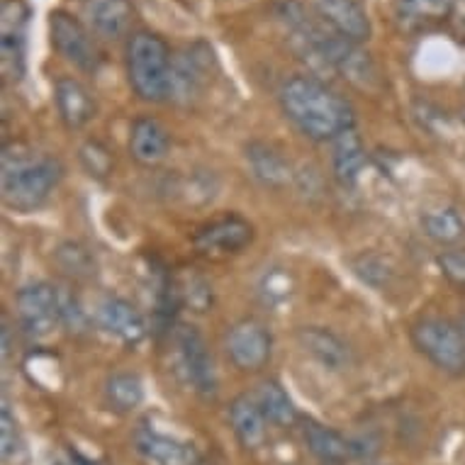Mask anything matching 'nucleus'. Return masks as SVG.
Wrapping results in <instances>:
<instances>
[{"label":"nucleus","mask_w":465,"mask_h":465,"mask_svg":"<svg viewBox=\"0 0 465 465\" xmlns=\"http://www.w3.org/2000/svg\"><path fill=\"white\" fill-rule=\"evenodd\" d=\"M59 317H62V327H66L74 334H84L88 329V314L81 307L76 295H71L69 290L59 288Z\"/></svg>","instance_id":"7c9ffc66"},{"label":"nucleus","mask_w":465,"mask_h":465,"mask_svg":"<svg viewBox=\"0 0 465 465\" xmlns=\"http://www.w3.org/2000/svg\"><path fill=\"white\" fill-rule=\"evenodd\" d=\"M78 159H81L84 168L88 171V176L98 178V181L113 173V153L107 152L105 144H100L95 139H88V142L81 144Z\"/></svg>","instance_id":"c85d7f7f"},{"label":"nucleus","mask_w":465,"mask_h":465,"mask_svg":"<svg viewBox=\"0 0 465 465\" xmlns=\"http://www.w3.org/2000/svg\"><path fill=\"white\" fill-rule=\"evenodd\" d=\"M95 322L103 331L114 336L117 341L127 343V346H137V343L144 341V314L139 312L130 300L117 298V295L103 298L98 302V310H95Z\"/></svg>","instance_id":"9b49d317"},{"label":"nucleus","mask_w":465,"mask_h":465,"mask_svg":"<svg viewBox=\"0 0 465 465\" xmlns=\"http://www.w3.org/2000/svg\"><path fill=\"white\" fill-rule=\"evenodd\" d=\"M436 263H439V271L450 285L465 290V246H449L443 249L439 256H436Z\"/></svg>","instance_id":"2f4dec72"},{"label":"nucleus","mask_w":465,"mask_h":465,"mask_svg":"<svg viewBox=\"0 0 465 465\" xmlns=\"http://www.w3.org/2000/svg\"><path fill=\"white\" fill-rule=\"evenodd\" d=\"M450 17H453V23H456L458 32H460L465 39V0H456V5H453V13H450Z\"/></svg>","instance_id":"c9c22d12"},{"label":"nucleus","mask_w":465,"mask_h":465,"mask_svg":"<svg viewBox=\"0 0 465 465\" xmlns=\"http://www.w3.org/2000/svg\"><path fill=\"white\" fill-rule=\"evenodd\" d=\"M54 103H56V113L62 117V123L69 130H84L98 113L91 91L71 76H62L54 84Z\"/></svg>","instance_id":"a211bd4d"},{"label":"nucleus","mask_w":465,"mask_h":465,"mask_svg":"<svg viewBox=\"0 0 465 465\" xmlns=\"http://www.w3.org/2000/svg\"><path fill=\"white\" fill-rule=\"evenodd\" d=\"M171 152L166 127L153 117H137L130 130V153L139 166H159Z\"/></svg>","instance_id":"6ab92c4d"},{"label":"nucleus","mask_w":465,"mask_h":465,"mask_svg":"<svg viewBox=\"0 0 465 465\" xmlns=\"http://www.w3.org/2000/svg\"><path fill=\"white\" fill-rule=\"evenodd\" d=\"M56 266L74 281H88L95 275V259L81 242H64L54 252Z\"/></svg>","instance_id":"bb28decb"},{"label":"nucleus","mask_w":465,"mask_h":465,"mask_svg":"<svg viewBox=\"0 0 465 465\" xmlns=\"http://www.w3.org/2000/svg\"><path fill=\"white\" fill-rule=\"evenodd\" d=\"M178 288V298L193 307V312H207L213 305V288L200 275H188Z\"/></svg>","instance_id":"c756f323"},{"label":"nucleus","mask_w":465,"mask_h":465,"mask_svg":"<svg viewBox=\"0 0 465 465\" xmlns=\"http://www.w3.org/2000/svg\"><path fill=\"white\" fill-rule=\"evenodd\" d=\"M229 421H232V429H234L239 443L246 450H259L266 443L268 420L261 412V407L256 404L253 395H239L232 400V404H229Z\"/></svg>","instance_id":"412c9836"},{"label":"nucleus","mask_w":465,"mask_h":465,"mask_svg":"<svg viewBox=\"0 0 465 465\" xmlns=\"http://www.w3.org/2000/svg\"><path fill=\"white\" fill-rule=\"evenodd\" d=\"M414 349L434 363L441 373L465 375V334L463 329L443 317H421L412 324Z\"/></svg>","instance_id":"20e7f679"},{"label":"nucleus","mask_w":465,"mask_h":465,"mask_svg":"<svg viewBox=\"0 0 465 465\" xmlns=\"http://www.w3.org/2000/svg\"><path fill=\"white\" fill-rule=\"evenodd\" d=\"M134 450L149 465H198V449L173 436L159 434L152 429H139L134 434Z\"/></svg>","instance_id":"dca6fc26"},{"label":"nucleus","mask_w":465,"mask_h":465,"mask_svg":"<svg viewBox=\"0 0 465 465\" xmlns=\"http://www.w3.org/2000/svg\"><path fill=\"white\" fill-rule=\"evenodd\" d=\"M298 343L300 349L317 361L324 371L331 373H341L346 368H351L353 353L349 343L343 341L341 336L334 334L331 329L324 327H302L298 329Z\"/></svg>","instance_id":"4468645a"},{"label":"nucleus","mask_w":465,"mask_h":465,"mask_svg":"<svg viewBox=\"0 0 465 465\" xmlns=\"http://www.w3.org/2000/svg\"><path fill=\"white\" fill-rule=\"evenodd\" d=\"M3 353L8 356L10 353V327L8 320H3Z\"/></svg>","instance_id":"e433bc0d"},{"label":"nucleus","mask_w":465,"mask_h":465,"mask_svg":"<svg viewBox=\"0 0 465 465\" xmlns=\"http://www.w3.org/2000/svg\"><path fill=\"white\" fill-rule=\"evenodd\" d=\"M252 224L237 214L222 217V220L207 224L195 234V249L207 256H224V253H239L252 244Z\"/></svg>","instance_id":"ddd939ff"},{"label":"nucleus","mask_w":465,"mask_h":465,"mask_svg":"<svg viewBox=\"0 0 465 465\" xmlns=\"http://www.w3.org/2000/svg\"><path fill=\"white\" fill-rule=\"evenodd\" d=\"M105 402L117 414H130L144 402V382L137 373L117 371L105 381Z\"/></svg>","instance_id":"393cba45"},{"label":"nucleus","mask_w":465,"mask_h":465,"mask_svg":"<svg viewBox=\"0 0 465 465\" xmlns=\"http://www.w3.org/2000/svg\"><path fill=\"white\" fill-rule=\"evenodd\" d=\"M331 144H334L331 146V171H334V178L343 188H356L368 161L363 139L356 134V130H349L343 132L341 137H336Z\"/></svg>","instance_id":"aec40b11"},{"label":"nucleus","mask_w":465,"mask_h":465,"mask_svg":"<svg viewBox=\"0 0 465 465\" xmlns=\"http://www.w3.org/2000/svg\"><path fill=\"white\" fill-rule=\"evenodd\" d=\"M173 343H176L178 366L185 385L195 395L210 397L217 395V373H214L213 353L207 349L205 339L193 324H178L173 329Z\"/></svg>","instance_id":"39448f33"},{"label":"nucleus","mask_w":465,"mask_h":465,"mask_svg":"<svg viewBox=\"0 0 465 465\" xmlns=\"http://www.w3.org/2000/svg\"><path fill=\"white\" fill-rule=\"evenodd\" d=\"M420 224L421 232H424L431 242H436V244L441 246H456L458 242H463L465 237V220L456 207H427V210L421 213Z\"/></svg>","instance_id":"4be33fe9"},{"label":"nucleus","mask_w":465,"mask_h":465,"mask_svg":"<svg viewBox=\"0 0 465 465\" xmlns=\"http://www.w3.org/2000/svg\"><path fill=\"white\" fill-rule=\"evenodd\" d=\"M213 49L203 42L181 49L171 59V93L168 100L178 105H191L200 98V93L210 81V66H213Z\"/></svg>","instance_id":"0eeeda50"},{"label":"nucleus","mask_w":465,"mask_h":465,"mask_svg":"<svg viewBox=\"0 0 465 465\" xmlns=\"http://www.w3.org/2000/svg\"><path fill=\"white\" fill-rule=\"evenodd\" d=\"M312 8L329 30H334L349 42L363 45L373 35L371 20L359 0H312Z\"/></svg>","instance_id":"f8f14e48"},{"label":"nucleus","mask_w":465,"mask_h":465,"mask_svg":"<svg viewBox=\"0 0 465 465\" xmlns=\"http://www.w3.org/2000/svg\"><path fill=\"white\" fill-rule=\"evenodd\" d=\"M453 5L456 0H395V13L404 30H421L450 17Z\"/></svg>","instance_id":"5701e85b"},{"label":"nucleus","mask_w":465,"mask_h":465,"mask_svg":"<svg viewBox=\"0 0 465 465\" xmlns=\"http://www.w3.org/2000/svg\"><path fill=\"white\" fill-rule=\"evenodd\" d=\"M253 400L261 407V412L273 427L288 429L298 421V410L290 400V395L282 390L281 382L263 381L253 392Z\"/></svg>","instance_id":"b1692460"},{"label":"nucleus","mask_w":465,"mask_h":465,"mask_svg":"<svg viewBox=\"0 0 465 465\" xmlns=\"http://www.w3.org/2000/svg\"><path fill=\"white\" fill-rule=\"evenodd\" d=\"M198 465H210V463H203V460H200V463Z\"/></svg>","instance_id":"ea45409f"},{"label":"nucleus","mask_w":465,"mask_h":465,"mask_svg":"<svg viewBox=\"0 0 465 465\" xmlns=\"http://www.w3.org/2000/svg\"><path fill=\"white\" fill-rule=\"evenodd\" d=\"M17 317L25 334L45 339L62 324L59 317V288L49 282H30L17 290Z\"/></svg>","instance_id":"1a4fd4ad"},{"label":"nucleus","mask_w":465,"mask_h":465,"mask_svg":"<svg viewBox=\"0 0 465 465\" xmlns=\"http://www.w3.org/2000/svg\"><path fill=\"white\" fill-rule=\"evenodd\" d=\"M244 159L252 178L263 188L281 191L295 178L290 161L282 156V152H278L273 144H266V142H249L244 149Z\"/></svg>","instance_id":"f3484780"},{"label":"nucleus","mask_w":465,"mask_h":465,"mask_svg":"<svg viewBox=\"0 0 465 465\" xmlns=\"http://www.w3.org/2000/svg\"><path fill=\"white\" fill-rule=\"evenodd\" d=\"M81 15L95 37L113 42L130 32L134 8L130 0H84Z\"/></svg>","instance_id":"2eb2a0df"},{"label":"nucleus","mask_w":465,"mask_h":465,"mask_svg":"<svg viewBox=\"0 0 465 465\" xmlns=\"http://www.w3.org/2000/svg\"><path fill=\"white\" fill-rule=\"evenodd\" d=\"M460 120H463V124H465V110H463V113H460Z\"/></svg>","instance_id":"4c0bfd02"},{"label":"nucleus","mask_w":465,"mask_h":465,"mask_svg":"<svg viewBox=\"0 0 465 465\" xmlns=\"http://www.w3.org/2000/svg\"><path fill=\"white\" fill-rule=\"evenodd\" d=\"M353 271L373 288H382L390 278V268L385 266V261L378 256H366V253L353 261Z\"/></svg>","instance_id":"72a5a7b5"},{"label":"nucleus","mask_w":465,"mask_h":465,"mask_svg":"<svg viewBox=\"0 0 465 465\" xmlns=\"http://www.w3.org/2000/svg\"><path fill=\"white\" fill-rule=\"evenodd\" d=\"M30 8L23 0L3 3V32H0V69L8 84H20L25 76V27Z\"/></svg>","instance_id":"9d476101"},{"label":"nucleus","mask_w":465,"mask_h":465,"mask_svg":"<svg viewBox=\"0 0 465 465\" xmlns=\"http://www.w3.org/2000/svg\"><path fill=\"white\" fill-rule=\"evenodd\" d=\"M56 465H103L100 460H93V458L84 456L81 450L69 449L66 450V463H56Z\"/></svg>","instance_id":"f704fd0d"},{"label":"nucleus","mask_w":465,"mask_h":465,"mask_svg":"<svg viewBox=\"0 0 465 465\" xmlns=\"http://www.w3.org/2000/svg\"><path fill=\"white\" fill-rule=\"evenodd\" d=\"M171 49L159 35L137 32L127 42V78L146 103H163L171 93Z\"/></svg>","instance_id":"7ed1b4c3"},{"label":"nucleus","mask_w":465,"mask_h":465,"mask_svg":"<svg viewBox=\"0 0 465 465\" xmlns=\"http://www.w3.org/2000/svg\"><path fill=\"white\" fill-rule=\"evenodd\" d=\"M259 298L261 302L271 310H281L282 305H288L292 292H295V282L292 275L285 268H268L266 273L261 275L259 281Z\"/></svg>","instance_id":"cd10ccee"},{"label":"nucleus","mask_w":465,"mask_h":465,"mask_svg":"<svg viewBox=\"0 0 465 465\" xmlns=\"http://www.w3.org/2000/svg\"><path fill=\"white\" fill-rule=\"evenodd\" d=\"M224 349H227L229 361L244 371V373H256L268 366L271 353H273V336L266 329V324L259 320H239L232 324L224 336Z\"/></svg>","instance_id":"6e6552de"},{"label":"nucleus","mask_w":465,"mask_h":465,"mask_svg":"<svg viewBox=\"0 0 465 465\" xmlns=\"http://www.w3.org/2000/svg\"><path fill=\"white\" fill-rule=\"evenodd\" d=\"M0 443H3V460L5 463L15 460L17 453L23 450V436H20L17 420L10 412L8 402L3 404V412H0Z\"/></svg>","instance_id":"473e14b6"},{"label":"nucleus","mask_w":465,"mask_h":465,"mask_svg":"<svg viewBox=\"0 0 465 465\" xmlns=\"http://www.w3.org/2000/svg\"><path fill=\"white\" fill-rule=\"evenodd\" d=\"M64 176L62 161L32 152L30 146H3V200L15 213H35L45 205Z\"/></svg>","instance_id":"f03ea898"},{"label":"nucleus","mask_w":465,"mask_h":465,"mask_svg":"<svg viewBox=\"0 0 465 465\" xmlns=\"http://www.w3.org/2000/svg\"><path fill=\"white\" fill-rule=\"evenodd\" d=\"M278 98L285 117L312 142H334L356 124L351 103L320 78H288Z\"/></svg>","instance_id":"f257e3e1"},{"label":"nucleus","mask_w":465,"mask_h":465,"mask_svg":"<svg viewBox=\"0 0 465 465\" xmlns=\"http://www.w3.org/2000/svg\"><path fill=\"white\" fill-rule=\"evenodd\" d=\"M49 35H52V46L66 62L74 64L76 69L85 71V74L98 71V46L91 39V30L78 17H74L66 10H52V15H49Z\"/></svg>","instance_id":"423d86ee"},{"label":"nucleus","mask_w":465,"mask_h":465,"mask_svg":"<svg viewBox=\"0 0 465 465\" xmlns=\"http://www.w3.org/2000/svg\"><path fill=\"white\" fill-rule=\"evenodd\" d=\"M460 329H463V334H465V317H463V324H460Z\"/></svg>","instance_id":"58836bf2"},{"label":"nucleus","mask_w":465,"mask_h":465,"mask_svg":"<svg viewBox=\"0 0 465 465\" xmlns=\"http://www.w3.org/2000/svg\"><path fill=\"white\" fill-rule=\"evenodd\" d=\"M305 441L314 456L324 463H341L351 453V441H346L339 431L324 427L320 421H305Z\"/></svg>","instance_id":"a878e982"}]
</instances>
